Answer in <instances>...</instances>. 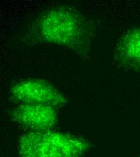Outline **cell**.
I'll use <instances>...</instances> for the list:
<instances>
[{"label": "cell", "instance_id": "1", "mask_svg": "<svg viewBox=\"0 0 140 157\" xmlns=\"http://www.w3.org/2000/svg\"><path fill=\"white\" fill-rule=\"evenodd\" d=\"M98 24L74 6L59 4L50 7L32 21L21 40L28 45L54 44L68 48L82 56L90 51Z\"/></svg>", "mask_w": 140, "mask_h": 157}, {"label": "cell", "instance_id": "2", "mask_svg": "<svg viewBox=\"0 0 140 157\" xmlns=\"http://www.w3.org/2000/svg\"><path fill=\"white\" fill-rule=\"evenodd\" d=\"M89 146L81 138L51 130L23 134L18 151L20 157H81Z\"/></svg>", "mask_w": 140, "mask_h": 157}, {"label": "cell", "instance_id": "3", "mask_svg": "<svg viewBox=\"0 0 140 157\" xmlns=\"http://www.w3.org/2000/svg\"><path fill=\"white\" fill-rule=\"evenodd\" d=\"M10 95L18 105H42L57 109L68 103V98L54 85L40 78H25L15 82L10 88Z\"/></svg>", "mask_w": 140, "mask_h": 157}, {"label": "cell", "instance_id": "4", "mask_svg": "<svg viewBox=\"0 0 140 157\" xmlns=\"http://www.w3.org/2000/svg\"><path fill=\"white\" fill-rule=\"evenodd\" d=\"M56 108L48 105L19 104L10 112V118L30 132L54 129L58 123Z\"/></svg>", "mask_w": 140, "mask_h": 157}, {"label": "cell", "instance_id": "5", "mask_svg": "<svg viewBox=\"0 0 140 157\" xmlns=\"http://www.w3.org/2000/svg\"><path fill=\"white\" fill-rule=\"evenodd\" d=\"M114 60L125 71L140 72V27L121 36L115 48Z\"/></svg>", "mask_w": 140, "mask_h": 157}]
</instances>
